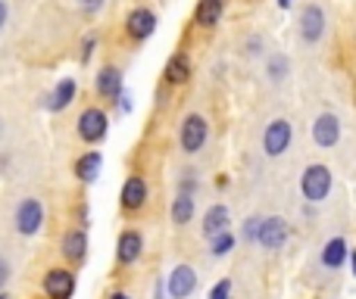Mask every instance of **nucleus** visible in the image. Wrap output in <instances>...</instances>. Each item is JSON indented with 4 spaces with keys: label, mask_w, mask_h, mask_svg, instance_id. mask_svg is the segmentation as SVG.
I'll use <instances>...</instances> for the list:
<instances>
[{
    "label": "nucleus",
    "mask_w": 356,
    "mask_h": 299,
    "mask_svg": "<svg viewBox=\"0 0 356 299\" xmlns=\"http://www.w3.org/2000/svg\"><path fill=\"white\" fill-rule=\"evenodd\" d=\"M300 190L309 203L325 200L328 190H332V171H328V165H309L300 178Z\"/></svg>",
    "instance_id": "1"
},
{
    "label": "nucleus",
    "mask_w": 356,
    "mask_h": 299,
    "mask_svg": "<svg viewBox=\"0 0 356 299\" xmlns=\"http://www.w3.org/2000/svg\"><path fill=\"white\" fill-rule=\"evenodd\" d=\"M291 137H294V131H291V122H284V119H275V122H269V128H266V135H263L266 156H282V153L291 147Z\"/></svg>",
    "instance_id": "2"
},
{
    "label": "nucleus",
    "mask_w": 356,
    "mask_h": 299,
    "mask_svg": "<svg viewBox=\"0 0 356 299\" xmlns=\"http://www.w3.org/2000/svg\"><path fill=\"white\" fill-rule=\"evenodd\" d=\"M181 150L184 153H197L203 150V144H207V119L203 116H188L181 122Z\"/></svg>",
    "instance_id": "3"
},
{
    "label": "nucleus",
    "mask_w": 356,
    "mask_h": 299,
    "mask_svg": "<svg viewBox=\"0 0 356 299\" xmlns=\"http://www.w3.org/2000/svg\"><path fill=\"white\" fill-rule=\"evenodd\" d=\"M41 221H44V209H41V203L38 200H22L19 203V209H16V231L19 234H38V228H41Z\"/></svg>",
    "instance_id": "4"
},
{
    "label": "nucleus",
    "mask_w": 356,
    "mask_h": 299,
    "mask_svg": "<svg viewBox=\"0 0 356 299\" xmlns=\"http://www.w3.org/2000/svg\"><path fill=\"white\" fill-rule=\"evenodd\" d=\"M79 137L85 144H97L106 137V116L104 110H85L79 119Z\"/></svg>",
    "instance_id": "5"
},
{
    "label": "nucleus",
    "mask_w": 356,
    "mask_h": 299,
    "mask_svg": "<svg viewBox=\"0 0 356 299\" xmlns=\"http://www.w3.org/2000/svg\"><path fill=\"white\" fill-rule=\"evenodd\" d=\"M75 290V275L66 268H54L47 271V277H44V293L50 299H69Z\"/></svg>",
    "instance_id": "6"
},
{
    "label": "nucleus",
    "mask_w": 356,
    "mask_h": 299,
    "mask_svg": "<svg viewBox=\"0 0 356 299\" xmlns=\"http://www.w3.org/2000/svg\"><path fill=\"white\" fill-rule=\"evenodd\" d=\"M284 240H288V221L278 219V215L263 219V225H259V244L266 250H282Z\"/></svg>",
    "instance_id": "7"
},
{
    "label": "nucleus",
    "mask_w": 356,
    "mask_h": 299,
    "mask_svg": "<svg viewBox=\"0 0 356 299\" xmlns=\"http://www.w3.org/2000/svg\"><path fill=\"white\" fill-rule=\"evenodd\" d=\"M194 287H197V275H194V268H191V265H178L172 275H169V281H166V293L172 299L191 296V293H194Z\"/></svg>",
    "instance_id": "8"
},
{
    "label": "nucleus",
    "mask_w": 356,
    "mask_h": 299,
    "mask_svg": "<svg viewBox=\"0 0 356 299\" xmlns=\"http://www.w3.org/2000/svg\"><path fill=\"white\" fill-rule=\"evenodd\" d=\"M125 28H129V35L135 37V41H147V37L154 35V28H156V16L150 10H144V6H138V10L129 12Z\"/></svg>",
    "instance_id": "9"
},
{
    "label": "nucleus",
    "mask_w": 356,
    "mask_h": 299,
    "mask_svg": "<svg viewBox=\"0 0 356 299\" xmlns=\"http://www.w3.org/2000/svg\"><path fill=\"white\" fill-rule=\"evenodd\" d=\"M322 35H325V12L322 6H307L300 16V37L307 44H316Z\"/></svg>",
    "instance_id": "10"
},
{
    "label": "nucleus",
    "mask_w": 356,
    "mask_h": 299,
    "mask_svg": "<svg viewBox=\"0 0 356 299\" xmlns=\"http://www.w3.org/2000/svg\"><path fill=\"white\" fill-rule=\"evenodd\" d=\"M338 137H341V122H338V116H332V112H322L319 119H316V125H313V141L319 144V147H334L338 144Z\"/></svg>",
    "instance_id": "11"
},
{
    "label": "nucleus",
    "mask_w": 356,
    "mask_h": 299,
    "mask_svg": "<svg viewBox=\"0 0 356 299\" xmlns=\"http://www.w3.org/2000/svg\"><path fill=\"white\" fill-rule=\"evenodd\" d=\"M144 200H147V184H144V178H129V181L122 184V206L125 209H141Z\"/></svg>",
    "instance_id": "12"
},
{
    "label": "nucleus",
    "mask_w": 356,
    "mask_h": 299,
    "mask_svg": "<svg viewBox=\"0 0 356 299\" xmlns=\"http://www.w3.org/2000/svg\"><path fill=\"white\" fill-rule=\"evenodd\" d=\"M225 231H228V209L213 206L203 215V234H207V237H219V234H225Z\"/></svg>",
    "instance_id": "13"
},
{
    "label": "nucleus",
    "mask_w": 356,
    "mask_h": 299,
    "mask_svg": "<svg viewBox=\"0 0 356 299\" xmlns=\"http://www.w3.org/2000/svg\"><path fill=\"white\" fill-rule=\"evenodd\" d=\"M85 253H88V237H85V231H69L66 237H63V256L66 259H72V262H81L85 259Z\"/></svg>",
    "instance_id": "14"
},
{
    "label": "nucleus",
    "mask_w": 356,
    "mask_h": 299,
    "mask_svg": "<svg viewBox=\"0 0 356 299\" xmlns=\"http://www.w3.org/2000/svg\"><path fill=\"white\" fill-rule=\"evenodd\" d=\"M141 250H144V240H141V234L138 231H125L122 237H119V262H135L138 256H141Z\"/></svg>",
    "instance_id": "15"
},
{
    "label": "nucleus",
    "mask_w": 356,
    "mask_h": 299,
    "mask_svg": "<svg viewBox=\"0 0 356 299\" xmlns=\"http://www.w3.org/2000/svg\"><path fill=\"white\" fill-rule=\"evenodd\" d=\"M347 256H350V250H347V240L344 237L328 240L325 250H322V262H325L328 268H341V265L347 262Z\"/></svg>",
    "instance_id": "16"
},
{
    "label": "nucleus",
    "mask_w": 356,
    "mask_h": 299,
    "mask_svg": "<svg viewBox=\"0 0 356 299\" xmlns=\"http://www.w3.org/2000/svg\"><path fill=\"white\" fill-rule=\"evenodd\" d=\"M97 91L104 94V97H119V94H122V72H119L116 66H106L104 72L97 75Z\"/></svg>",
    "instance_id": "17"
},
{
    "label": "nucleus",
    "mask_w": 356,
    "mask_h": 299,
    "mask_svg": "<svg viewBox=\"0 0 356 299\" xmlns=\"http://www.w3.org/2000/svg\"><path fill=\"white\" fill-rule=\"evenodd\" d=\"M191 78V60L188 53H175L172 60L166 62V81L169 85H184Z\"/></svg>",
    "instance_id": "18"
},
{
    "label": "nucleus",
    "mask_w": 356,
    "mask_h": 299,
    "mask_svg": "<svg viewBox=\"0 0 356 299\" xmlns=\"http://www.w3.org/2000/svg\"><path fill=\"white\" fill-rule=\"evenodd\" d=\"M222 10H225V0H200V3H197V22H200L203 28H213L222 19Z\"/></svg>",
    "instance_id": "19"
},
{
    "label": "nucleus",
    "mask_w": 356,
    "mask_h": 299,
    "mask_svg": "<svg viewBox=\"0 0 356 299\" xmlns=\"http://www.w3.org/2000/svg\"><path fill=\"white\" fill-rule=\"evenodd\" d=\"M100 162H104V156H100V153H85V156L75 162V175H79L81 181L91 184L94 178H97V171H100Z\"/></svg>",
    "instance_id": "20"
},
{
    "label": "nucleus",
    "mask_w": 356,
    "mask_h": 299,
    "mask_svg": "<svg viewBox=\"0 0 356 299\" xmlns=\"http://www.w3.org/2000/svg\"><path fill=\"white\" fill-rule=\"evenodd\" d=\"M75 100V81L72 78H63L60 85H56V91H54V97H50V110H66L69 103Z\"/></svg>",
    "instance_id": "21"
},
{
    "label": "nucleus",
    "mask_w": 356,
    "mask_h": 299,
    "mask_svg": "<svg viewBox=\"0 0 356 299\" xmlns=\"http://www.w3.org/2000/svg\"><path fill=\"white\" fill-rule=\"evenodd\" d=\"M191 219H194V200L188 194H178L172 203V221L175 225H188Z\"/></svg>",
    "instance_id": "22"
},
{
    "label": "nucleus",
    "mask_w": 356,
    "mask_h": 299,
    "mask_svg": "<svg viewBox=\"0 0 356 299\" xmlns=\"http://www.w3.org/2000/svg\"><path fill=\"white\" fill-rule=\"evenodd\" d=\"M288 56H282V53H278V56H272V60H269V78L272 81H284V78H288Z\"/></svg>",
    "instance_id": "23"
},
{
    "label": "nucleus",
    "mask_w": 356,
    "mask_h": 299,
    "mask_svg": "<svg viewBox=\"0 0 356 299\" xmlns=\"http://www.w3.org/2000/svg\"><path fill=\"white\" fill-rule=\"evenodd\" d=\"M232 246H234V237H232V234H228V231L219 234V237H213V256H225Z\"/></svg>",
    "instance_id": "24"
},
{
    "label": "nucleus",
    "mask_w": 356,
    "mask_h": 299,
    "mask_svg": "<svg viewBox=\"0 0 356 299\" xmlns=\"http://www.w3.org/2000/svg\"><path fill=\"white\" fill-rule=\"evenodd\" d=\"M259 225H263V219H247L244 221V237L247 240H259Z\"/></svg>",
    "instance_id": "25"
},
{
    "label": "nucleus",
    "mask_w": 356,
    "mask_h": 299,
    "mask_svg": "<svg viewBox=\"0 0 356 299\" xmlns=\"http://www.w3.org/2000/svg\"><path fill=\"white\" fill-rule=\"evenodd\" d=\"M228 293H232V284L228 281H219L213 287V293H209V299H228Z\"/></svg>",
    "instance_id": "26"
},
{
    "label": "nucleus",
    "mask_w": 356,
    "mask_h": 299,
    "mask_svg": "<svg viewBox=\"0 0 356 299\" xmlns=\"http://www.w3.org/2000/svg\"><path fill=\"white\" fill-rule=\"evenodd\" d=\"M6 277H10V265H6V259L0 256V287L6 284Z\"/></svg>",
    "instance_id": "27"
},
{
    "label": "nucleus",
    "mask_w": 356,
    "mask_h": 299,
    "mask_svg": "<svg viewBox=\"0 0 356 299\" xmlns=\"http://www.w3.org/2000/svg\"><path fill=\"white\" fill-rule=\"evenodd\" d=\"M81 6H85L88 12H94V10H100V6H104V0H81Z\"/></svg>",
    "instance_id": "28"
},
{
    "label": "nucleus",
    "mask_w": 356,
    "mask_h": 299,
    "mask_svg": "<svg viewBox=\"0 0 356 299\" xmlns=\"http://www.w3.org/2000/svg\"><path fill=\"white\" fill-rule=\"evenodd\" d=\"M119 110H122V112L131 110V97H129V94H119Z\"/></svg>",
    "instance_id": "29"
},
{
    "label": "nucleus",
    "mask_w": 356,
    "mask_h": 299,
    "mask_svg": "<svg viewBox=\"0 0 356 299\" xmlns=\"http://www.w3.org/2000/svg\"><path fill=\"white\" fill-rule=\"evenodd\" d=\"M6 16H10V10H6V0H0V28L6 25Z\"/></svg>",
    "instance_id": "30"
},
{
    "label": "nucleus",
    "mask_w": 356,
    "mask_h": 299,
    "mask_svg": "<svg viewBox=\"0 0 356 299\" xmlns=\"http://www.w3.org/2000/svg\"><path fill=\"white\" fill-rule=\"evenodd\" d=\"M347 259H350V265H353V275H356V253H350V256H347Z\"/></svg>",
    "instance_id": "31"
},
{
    "label": "nucleus",
    "mask_w": 356,
    "mask_h": 299,
    "mask_svg": "<svg viewBox=\"0 0 356 299\" xmlns=\"http://www.w3.org/2000/svg\"><path fill=\"white\" fill-rule=\"evenodd\" d=\"M110 299H131V296H129V293H113Z\"/></svg>",
    "instance_id": "32"
},
{
    "label": "nucleus",
    "mask_w": 356,
    "mask_h": 299,
    "mask_svg": "<svg viewBox=\"0 0 356 299\" xmlns=\"http://www.w3.org/2000/svg\"><path fill=\"white\" fill-rule=\"evenodd\" d=\"M278 6H282V10H288V6H291V0H278Z\"/></svg>",
    "instance_id": "33"
},
{
    "label": "nucleus",
    "mask_w": 356,
    "mask_h": 299,
    "mask_svg": "<svg viewBox=\"0 0 356 299\" xmlns=\"http://www.w3.org/2000/svg\"><path fill=\"white\" fill-rule=\"evenodd\" d=\"M0 135H3V119H0Z\"/></svg>",
    "instance_id": "34"
},
{
    "label": "nucleus",
    "mask_w": 356,
    "mask_h": 299,
    "mask_svg": "<svg viewBox=\"0 0 356 299\" xmlns=\"http://www.w3.org/2000/svg\"><path fill=\"white\" fill-rule=\"evenodd\" d=\"M0 299H6V296H0Z\"/></svg>",
    "instance_id": "35"
}]
</instances>
